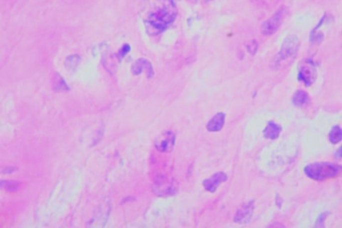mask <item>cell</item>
I'll return each instance as SVG.
<instances>
[{
	"label": "cell",
	"mask_w": 342,
	"mask_h": 228,
	"mask_svg": "<svg viewBox=\"0 0 342 228\" xmlns=\"http://www.w3.org/2000/svg\"><path fill=\"white\" fill-rule=\"evenodd\" d=\"M14 170H15L14 168H5V170H2V172H4V171H5V172H6V173L12 172Z\"/></svg>",
	"instance_id": "cell-17"
},
{
	"label": "cell",
	"mask_w": 342,
	"mask_h": 228,
	"mask_svg": "<svg viewBox=\"0 0 342 228\" xmlns=\"http://www.w3.org/2000/svg\"><path fill=\"white\" fill-rule=\"evenodd\" d=\"M225 119H226L225 113H218L208 121V124H206V129L210 132H218L222 129L224 126Z\"/></svg>",
	"instance_id": "cell-10"
},
{
	"label": "cell",
	"mask_w": 342,
	"mask_h": 228,
	"mask_svg": "<svg viewBox=\"0 0 342 228\" xmlns=\"http://www.w3.org/2000/svg\"><path fill=\"white\" fill-rule=\"evenodd\" d=\"M54 89L56 91H68L69 90L68 84H66L64 79L59 74H56L54 79Z\"/></svg>",
	"instance_id": "cell-15"
},
{
	"label": "cell",
	"mask_w": 342,
	"mask_h": 228,
	"mask_svg": "<svg viewBox=\"0 0 342 228\" xmlns=\"http://www.w3.org/2000/svg\"><path fill=\"white\" fill-rule=\"evenodd\" d=\"M298 48V41L296 36H288L284 41L280 52L274 59V66H280L284 62L296 56Z\"/></svg>",
	"instance_id": "cell-3"
},
{
	"label": "cell",
	"mask_w": 342,
	"mask_h": 228,
	"mask_svg": "<svg viewBox=\"0 0 342 228\" xmlns=\"http://www.w3.org/2000/svg\"><path fill=\"white\" fill-rule=\"evenodd\" d=\"M176 16V8L171 0L166 1L150 13L146 26L150 33L158 34L164 32L172 23Z\"/></svg>",
	"instance_id": "cell-1"
},
{
	"label": "cell",
	"mask_w": 342,
	"mask_h": 228,
	"mask_svg": "<svg viewBox=\"0 0 342 228\" xmlns=\"http://www.w3.org/2000/svg\"><path fill=\"white\" fill-rule=\"evenodd\" d=\"M130 50H131V46L130 44H124L122 46L121 50H120L119 52H118V56L119 59L124 58L130 52Z\"/></svg>",
	"instance_id": "cell-16"
},
{
	"label": "cell",
	"mask_w": 342,
	"mask_h": 228,
	"mask_svg": "<svg viewBox=\"0 0 342 228\" xmlns=\"http://www.w3.org/2000/svg\"><path fill=\"white\" fill-rule=\"evenodd\" d=\"M1 187L8 192H15L20 188V182L14 180H2L1 182Z\"/></svg>",
	"instance_id": "cell-14"
},
{
	"label": "cell",
	"mask_w": 342,
	"mask_h": 228,
	"mask_svg": "<svg viewBox=\"0 0 342 228\" xmlns=\"http://www.w3.org/2000/svg\"><path fill=\"white\" fill-rule=\"evenodd\" d=\"M282 127L280 124H276L273 121H270L268 126L264 130L263 134L266 139L274 140L278 139L280 137L282 132Z\"/></svg>",
	"instance_id": "cell-11"
},
{
	"label": "cell",
	"mask_w": 342,
	"mask_h": 228,
	"mask_svg": "<svg viewBox=\"0 0 342 228\" xmlns=\"http://www.w3.org/2000/svg\"><path fill=\"white\" fill-rule=\"evenodd\" d=\"M308 94L304 90H298L294 93L292 98V102L295 106H302L308 104Z\"/></svg>",
	"instance_id": "cell-12"
},
{
	"label": "cell",
	"mask_w": 342,
	"mask_h": 228,
	"mask_svg": "<svg viewBox=\"0 0 342 228\" xmlns=\"http://www.w3.org/2000/svg\"><path fill=\"white\" fill-rule=\"evenodd\" d=\"M285 10H278L275 14H274L272 18L268 20L266 22L264 23L262 28V32L264 36H272V34L275 33V32L278 30V28L281 26L282 22L285 16Z\"/></svg>",
	"instance_id": "cell-5"
},
{
	"label": "cell",
	"mask_w": 342,
	"mask_h": 228,
	"mask_svg": "<svg viewBox=\"0 0 342 228\" xmlns=\"http://www.w3.org/2000/svg\"><path fill=\"white\" fill-rule=\"evenodd\" d=\"M175 143V136L172 132L166 131L158 138L155 147L162 152H168L172 150Z\"/></svg>",
	"instance_id": "cell-6"
},
{
	"label": "cell",
	"mask_w": 342,
	"mask_h": 228,
	"mask_svg": "<svg viewBox=\"0 0 342 228\" xmlns=\"http://www.w3.org/2000/svg\"><path fill=\"white\" fill-rule=\"evenodd\" d=\"M298 78L306 86H311L316 78V69L312 60H306L298 70Z\"/></svg>",
	"instance_id": "cell-4"
},
{
	"label": "cell",
	"mask_w": 342,
	"mask_h": 228,
	"mask_svg": "<svg viewBox=\"0 0 342 228\" xmlns=\"http://www.w3.org/2000/svg\"><path fill=\"white\" fill-rule=\"evenodd\" d=\"M132 72L134 76H139L143 72H145L148 78H152L154 74L152 64L145 58H140L139 60L135 62L132 66Z\"/></svg>",
	"instance_id": "cell-9"
},
{
	"label": "cell",
	"mask_w": 342,
	"mask_h": 228,
	"mask_svg": "<svg viewBox=\"0 0 342 228\" xmlns=\"http://www.w3.org/2000/svg\"><path fill=\"white\" fill-rule=\"evenodd\" d=\"M342 138V128L340 126H334L328 134L330 142L334 144H338L341 142Z\"/></svg>",
	"instance_id": "cell-13"
},
{
	"label": "cell",
	"mask_w": 342,
	"mask_h": 228,
	"mask_svg": "<svg viewBox=\"0 0 342 228\" xmlns=\"http://www.w3.org/2000/svg\"><path fill=\"white\" fill-rule=\"evenodd\" d=\"M342 170V166L332 162H314L304 169L305 174L315 181H324L336 177Z\"/></svg>",
	"instance_id": "cell-2"
},
{
	"label": "cell",
	"mask_w": 342,
	"mask_h": 228,
	"mask_svg": "<svg viewBox=\"0 0 342 228\" xmlns=\"http://www.w3.org/2000/svg\"><path fill=\"white\" fill-rule=\"evenodd\" d=\"M254 202H250L244 204L236 211L234 220L238 224H246L252 218Z\"/></svg>",
	"instance_id": "cell-7"
},
{
	"label": "cell",
	"mask_w": 342,
	"mask_h": 228,
	"mask_svg": "<svg viewBox=\"0 0 342 228\" xmlns=\"http://www.w3.org/2000/svg\"><path fill=\"white\" fill-rule=\"evenodd\" d=\"M228 176L224 172L215 173L212 176L203 181L204 188L208 192H214L222 183L228 180Z\"/></svg>",
	"instance_id": "cell-8"
}]
</instances>
